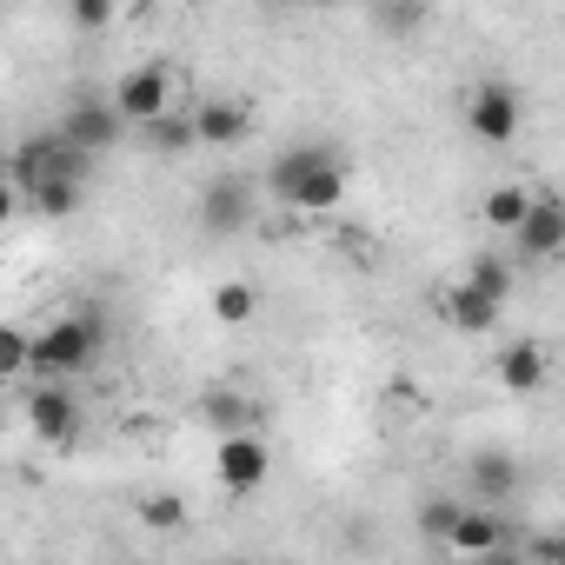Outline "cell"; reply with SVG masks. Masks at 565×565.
Returning <instances> with one entry per match:
<instances>
[{
    "label": "cell",
    "instance_id": "6da1fadb",
    "mask_svg": "<svg viewBox=\"0 0 565 565\" xmlns=\"http://www.w3.org/2000/svg\"><path fill=\"white\" fill-rule=\"evenodd\" d=\"M107 347V320L100 313H54L41 333H28V373L41 380H67V373H87Z\"/></svg>",
    "mask_w": 565,
    "mask_h": 565
},
{
    "label": "cell",
    "instance_id": "7a4b0ae2",
    "mask_svg": "<svg viewBox=\"0 0 565 565\" xmlns=\"http://www.w3.org/2000/svg\"><path fill=\"white\" fill-rule=\"evenodd\" d=\"M8 180H14V186H34V180H74V186H87V180H94V160L74 153L61 134H28V140L8 153Z\"/></svg>",
    "mask_w": 565,
    "mask_h": 565
},
{
    "label": "cell",
    "instance_id": "3957f363",
    "mask_svg": "<svg viewBox=\"0 0 565 565\" xmlns=\"http://www.w3.org/2000/svg\"><path fill=\"white\" fill-rule=\"evenodd\" d=\"M466 127H472L479 147H512L519 127H525V100H519V87H512V81H479V87L466 94Z\"/></svg>",
    "mask_w": 565,
    "mask_h": 565
},
{
    "label": "cell",
    "instance_id": "277c9868",
    "mask_svg": "<svg viewBox=\"0 0 565 565\" xmlns=\"http://www.w3.org/2000/svg\"><path fill=\"white\" fill-rule=\"evenodd\" d=\"M107 107H114V114H120L127 127H147V120L173 114V74H167L160 61H140V67H127V74L114 81Z\"/></svg>",
    "mask_w": 565,
    "mask_h": 565
},
{
    "label": "cell",
    "instance_id": "5b68a950",
    "mask_svg": "<svg viewBox=\"0 0 565 565\" xmlns=\"http://www.w3.org/2000/svg\"><path fill=\"white\" fill-rule=\"evenodd\" d=\"M213 479H220L226 499H253V492L273 479V446H266L259 433H233V439H220V446H213Z\"/></svg>",
    "mask_w": 565,
    "mask_h": 565
},
{
    "label": "cell",
    "instance_id": "8992f818",
    "mask_svg": "<svg viewBox=\"0 0 565 565\" xmlns=\"http://www.w3.org/2000/svg\"><path fill=\"white\" fill-rule=\"evenodd\" d=\"M21 419H28L34 439H47V446H74V439H81V399H74L67 380H34L28 399H21Z\"/></svg>",
    "mask_w": 565,
    "mask_h": 565
},
{
    "label": "cell",
    "instance_id": "52a82bcc",
    "mask_svg": "<svg viewBox=\"0 0 565 565\" xmlns=\"http://www.w3.org/2000/svg\"><path fill=\"white\" fill-rule=\"evenodd\" d=\"M54 134H61V140L74 147V153L100 160V153H114V147L127 140V120H120V114H114L107 100H94V94H87V100H74V107H67V120H61Z\"/></svg>",
    "mask_w": 565,
    "mask_h": 565
},
{
    "label": "cell",
    "instance_id": "ba28073f",
    "mask_svg": "<svg viewBox=\"0 0 565 565\" xmlns=\"http://www.w3.org/2000/svg\"><path fill=\"white\" fill-rule=\"evenodd\" d=\"M246 220H253V180L246 173L206 180V193H200V233L233 239V233H246Z\"/></svg>",
    "mask_w": 565,
    "mask_h": 565
},
{
    "label": "cell",
    "instance_id": "9c48e42d",
    "mask_svg": "<svg viewBox=\"0 0 565 565\" xmlns=\"http://www.w3.org/2000/svg\"><path fill=\"white\" fill-rule=\"evenodd\" d=\"M512 246H519L525 259H558V246H565V200H558V193H532V206H525Z\"/></svg>",
    "mask_w": 565,
    "mask_h": 565
},
{
    "label": "cell",
    "instance_id": "30bf717a",
    "mask_svg": "<svg viewBox=\"0 0 565 565\" xmlns=\"http://www.w3.org/2000/svg\"><path fill=\"white\" fill-rule=\"evenodd\" d=\"M193 114V147H239L246 134H253V107L246 100H200V107H186Z\"/></svg>",
    "mask_w": 565,
    "mask_h": 565
},
{
    "label": "cell",
    "instance_id": "8fae6325",
    "mask_svg": "<svg viewBox=\"0 0 565 565\" xmlns=\"http://www.w3.org/2000/svg\"><path fill=\"white\" fill-rule=\"evenodd\" d=\"M347 193H353V167L333 153V160H320V167L287 193V206H294V213H340V206H347Z\"/></svg>",
    "mask_w": 565,
    "mask_h": 565
},
{
    "label": "cell",
    "instance_id": "7c38bea8",
    "mask_svg": "<svg viewBox=\"0 0 565 565\" xmlns=\"http://www.w3.org/2000/svg\"><path fill=\"white\" fill-rule=\"evenodd\" d=\"M512 539H519V532H512V519H505V512H492V505H466V512H459V525L446 532V552L479 558V552L512 545Z\"/></svg>",
    "mask_w": 565,
    "mask_h": 565
},
{
    "label": "cell",
    "instance_id": "4fadbf2b",
    "mask_svg": "<svg viewBox=\"0 0 565 565\" xmlns=\"http://www.w3.org/2000/svg\"><path fill=\"white\" fill-rule=\"evenodd\" d=\"M200 426H213L220 439H233V433H253L259 426V406L239 386H206L200 393Z\"/></svg>",
    "mask_w": 565,
    "mask_h": 565
},
{
    "label": "cell",
    "instance_id": "5bb4252c",
    "mask_svg": "<svg viewBox=\"0 0 565 565\" xmlns=\"http://www.w3.org/2000/svg\"><path fill=\"white\" fill-rule=\"evenodd\" d=\"M545 373H552V353H545L539 340H512V347L499 353V386H505V393H539Z\"/></svg>",
    "mask_w": 565,
    "mask_h": 565
},
{
    "label": "cell",
    "instance_id": "9a60e30c",
    "mask_svg": "<svg viewBox=\"0 0 565 565\" xmlns=\"http://www.w3.org/2000/svg\"><path fill=\"white\" fill-rule=\"evenodd\" d=\"M466 486H472L486 505H499V499L519 492V459L499 452V446H492V452H472V459H466Z\"/></svg>",
    "mask_w": 565,
    "mask_h": 565
},
{
    "label": "cell",
    "instance_id": "2e32d148",
    "mask_svg": "<svg viewBox=\"0 0 565 565\" xmlns=\"http://www.w3.org/2000/svg\"><path fill=\"white\" fill-rule=\"evenodd\" d=\"M459 287L486 294L492 307H512V287H519V279H512V259H505V253H472L466 273H459Z\"/></svg>",
    "mask_w": 565,
    "mask_h": 565
},
{
    "label": "cell",
    "instance_id": "e0dca14e",
    "mask_svg": "<svg viewBox=\"0 0 565 565\" xmlns=\"http://www.w3.org/2000/svg\"><path fill=\"white\" fill-rule=\"evenodd\" d=\"M320 160H333V147H320V140H307V147H287V153H279L273 160V173H266V193L279 200V206H287V193L320 167Z\"/></svg>",
    "mask_w": 565,
    "mask_h": 565
},
{
    "label": "cell",
    "instance_id": "ac0fdd59",
    "mask_svg": "<svg viewBox=\"0 0 565 565\" xmlns=\"http://www.w3.org/2000/svg\"><path fill=\"white\" fill-rule=\"evenodd\" d=\"M140 147H147L153 160H180V153H193V114L173 107V114L147 120V127H140Z\"/></svg>",
    "mask_w": 565,
    "mask_h": 565
},
{
    "label": "cell",
    "instance_id": "d6986e66",
    "mask_svg": "<svg viewBox=\"0 0 565 565\" xmlns=\"http://www.w3.org/2000/svg\"><path fill=\"white\" fill-rule=\"evenodd\" d=\"M439 313H446V327H459V333H492V327L505 320V307H492V300L472 294V287H452Z\"/></svg>",
    "mask_w": 565,
    "mask_h": 565
},
{
    "label": "cell",
    "instance_id": "ffe728a7",
    "mask_svg": "<svg viewBox=\"0 0 565 565\" xmlns=\"http://www.w3.org/2000/svg\"><path fill=\"white\" fill-rule=\"evenodd\" d=\"M81 193L87 186H74V180H34V186H21V206L34 220H67V213H81Z\"/></svg>",
    "mask_w": 565,
    "mask_h": 565
},
{
    "label": "cell",
    "instance_id": "44dd1931",
    "mask_svg": "<svg viewBox=\"0 0 565 565\" xmlns=\"http://www.w3.org/2000/svg\"><path fill=\"white\" fill-rule=\"evenodd\" d=\"M525 206H532V186H492V193H486V206H479V220H486L492 233H519Z\"/></svg>",
    "mask_w": 565,
    "mask_h": 565
},
{
    "label": "cell",
    "instance_id": "7402d4cb",
    "mask_svg": "<svg viewBox=\"0 0 565 565\" xmlns=\"http://www.w3.org/2000/svg\"><path fill=\"white\" fill-rule=\"evenodd\" d=\"M259 313V287H246V279H220L213 287V320L220 327H246Z\"/></svg>",
    "mask_w": 565,
    "mask_h": 565
},
{
    "label": "cell",
    "instance_id": "603a6c76",
    "mask_svg": "<svg viewBox=\"0 0 565 565\" xmlns=\"http://www.w3.org/2000/svg\"><path fill=\"white\" fill-rule=\"evenodd\" d=\"M134 512H140L147 532H180V525H186V499H173V492H147Z\"/></svg>",
    "mask_w": 565,
    "mask_h": 565
},
{
    "label": "cell",
    "instance_id": "cb8c5ba5",
    "mask_svg": "<svg viewBox=\"0 0 565 565\" xmlns=\"http://www.w3.org/2000/svg\"><path fill=\"white\" fill-rule=\"evenodd\" d=\"M459 512H466V499H446V492H439V499L419 505V532H426L433 545H446V532L459 525Z\"/></svg>",
    "mask_w": 565,
    "mask_h": 565
},
{
    "label": "cell",
    "instance_id": "d4e9b609",
    "mask_svg": "<svg viewBox=\"0 0 565 565\" xmlns=\"http://www.w3.org/2000/svg\"><path fill=\"white\" fill-rule=\"evenodd\" d=\"M28 373V327L0 320V380H21Z\"/></svg>",
    "mask_w": 565,
    "mask_h": 565
},
{
    "label": "cell",
    "instance_id": "484cf974",
    "mask_svg": "<svg viewBox=\"0 0 565 565\" xmlns=\"http://www.w3.org/2000/svg\"><path fill=\"white\" fill-rule=\"evenodd\" d=\"M366 21H373L380 34H393V41H406V34H419V28H426V8H373Z\"/></svg>",
    "mask_w": 565,
    "mask_h": 565
},
{
    "label": "cell",
    "instance_id": "4316f807",
    "mask_svg": "<svg viewBox=\"0 0 565 565\" xmlns=\"http://www.w3.org/2000/svg\"><path fill=\"white\" fill-rule=\"evenodd\" d=\"M114 21H120V8H107V0H74L67 8V28H81V34H100Z\"/></svg>",
    "mask_w": 565,
    "mask_h": 565
},
{
    "label": "cell",
    "instance_id": "83f0119b",
    "mask_svg": "<svg viewBox=\"0 0 565 565\" xmlns=\"http://www.w3.org/2000/svg\"><path fill=\"white\" fill-rule=\"evenodd\" d=\"M519 539H525V532H519ZM519 539H512V545H492V552H479V558H466V565H525Z\"/></svg>",
    "mask_w": 565,
    "mask_h": 565
},
{
    "label": "cell",
    "instance_id": "f1b7e54d",
    "mask_svg": "<svg viewBox=\"0 0 565 565\" xmlns=\"http://www.w3.org/2000/svg\"><path fill=\"white\" fill-rule=\"evenodd\" d=\"M14 213H21V186H14V180H0V226H8Z\"/></svg>",
    "mask_w": 565,
    "mask_h": 565
},
{
    "label": "cell",
    "instance_id": "f546056e",
    "mask_svg": "<svg viewBox=\"0 0 565 565\" xmlns=\"http://www.w3.org/2000/svg\"><path fill=\"white\" fill-rule=\"evenodd\" d=\"M120 565H147V558H120Z\"/></svg>",
    "mask_w": 565,
    "mask_h": 565
}]
</instances>
